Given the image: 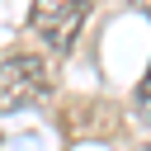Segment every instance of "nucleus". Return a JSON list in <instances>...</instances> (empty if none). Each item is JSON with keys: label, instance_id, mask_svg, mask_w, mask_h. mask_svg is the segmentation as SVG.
I'll use <instances>...</instances> for the list:
<instances>
[{"label": "nucleus", "instance_id": "2", "mask_svg": "<svg viewBox=\"0 0 151 151\" xmlns=\"http://www.w3.org/2000/svg\"><path fill=\"white\" fill-rule=\"evenodd\" d=\"M90 5H71V0H52V5H33V28L52 52H71L76 33L85 28Z\"/></svg>", "mask_w": 151, "mask_h": 151}, {"label": "nucleus", "instance_id": "1", "mask_svg": "<svg viewBox=\"0 0 151 151\" xmlns=\"http://www.w3.org/2000/svg\"><path fill=\"white\" fill-rule=\"evenodd\" d=\"M47 90H52V71L42 57L19 52V57L0 61V113H19V109L38 104Z\"/></svg>", "mask_w": 151, "mask_h": 151}, {"label": "nucleus", "instance_id": "4", "mask_svg": "<svg viewBox=\"0 0 151 151\" xmlns=\"http://www.w3.org/2000/svg\"><path fill=\"white\" fill-rule=\"evenodd\" d=\"M142 151H151V146H142Z\"/></svg>", "mask_w": 151, "mask_h": 151}, {"label": "nucleus", "instance_id": "3", "mask_svg": "<svg viewBox=\"0 0 151 151\" xmlns=\"http://www.w3.org/2000/svg\"><path fill=\"white\" fill-rule=\"evenodd\" d=\"M132 109H137L142 123H151V66H146V76H142V85H137V94H132Z\"/></svg>", "mask_w": 151, "mask_h": 151}]
</instances>
